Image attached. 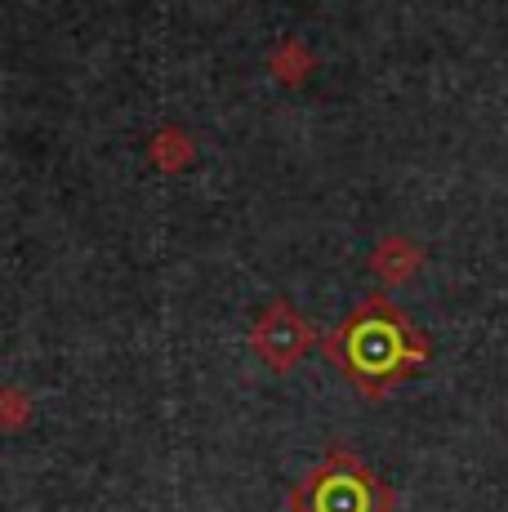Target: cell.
Masks as SVG:
<instances>
[{"mask_svg":"<svg viewBox=\"0 0 508 512\" xmlns=\"http://www.w3.org/2000/svg\"><path fill=\"white\" fill-rule=\"evenodd\" d=\"M348 343H353V366L361 374H388L406 361V326L379 303H370L348 326Z\"/></svg>","mask_w":508,"mask_h":512,"instance_id":"6da1fadb","label":"cell"},{"mask_svg":"<svg viewBox=\"0 0 508 512\" xmlns=\"http://www.w3.org/2000/svg\"><path fill=\"white\" fill-rule=\"evenodd\" d=\"M254 348L263 352V361H268L272 370H290L308 348V326L299 321L295 308L272 303L259 317V326H254Z\"/></svg>","mask_w":508,"mask_h":512,"instance_id":"7a4b0ae2","label":"cell"},{"mask_svg":"<svg viewBox=\"0 0 508 512\" xmlns=\"http://www.w3.org/2000/svg\"><path fill=\"white\" fill-rule=\"evenodd\" d=\"M308 512H375V486L361 468H321Z\"/></svg>","mask_w":508,"mask_h":512,"instance_id":"3957f363","label":"cell"},{"mask_svg":"<svg viewBox=\"0 0 508 512\" xmlns=\"http://www.w3.org/2000/svg\"><path fill=\"white\" fill-rule=\"evenodd\" d=\"M415 263H419V250H410V245H402V241L379 245V254H375V268L393 281H402L406 272H415Z\"/></svg>","mask_w":508,"mask_h":512,"instance_id":"277c9868","label":"cell"}]
</instances>
